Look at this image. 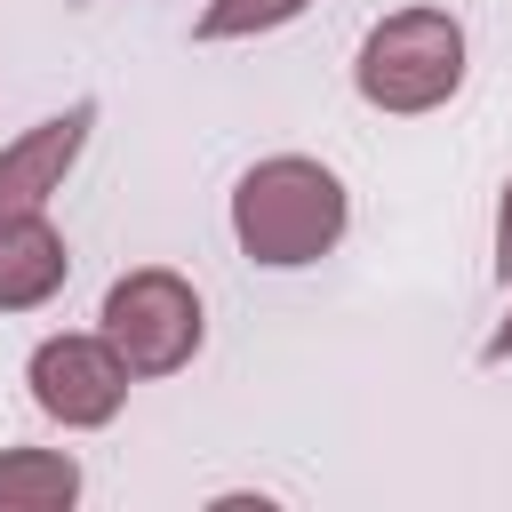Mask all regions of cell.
Instances as JSON below:
<instances>
[{"instance_id":"1","label":"cell","mask_w":512,"mask_h":512,"mask_svg":"<svg viewBox=\"0 0 512 512\" xmlns=\"http://www.w3.org/2000/svg\"><path fill=\"white\" fill-rule=\"evenodd\" d=\"M224 224H232V248L256 264V272H304L320 256L344 248L352 232V192L328 160L312 152H264L232 176V200H224Z\"/></svg>"},{"instance_id":"2","label":"cell","mask_w":512,"mask_h":512,"mask_svg":"<svg viewBox=\"0 0 512 512\" xmlns=\"http://www.w3.org/2000/svg\"><path fill=\"white\" fill-rule=\"evenodd\" d=\"M464 72H472V32L456 8H432V0L376 16L352 48V96L384 120H424L456 104Z\"/></svg>"},{"instance_id":"3","label":"cell","mask_w":512,"mask_h":512,"mask_svg":"<svg viewBox=\"0 0 512 512\" xmlns=\"http://www.w3.org/2000/svg\"><path fill=\"white\" fill-rule=\"evenodd\" d=\"M96 328H104V344L128 360L136 384H160V376H176V368L200 360V344H208V304H200V288H192L176 264H136V272H120V280L104 288Z\"/></svg>"},{"instance_id":"4","label":"cell","mask_w":512,"mask_h":512,"mask_svg":"<svg viewBox=\"0 0 512 512\" xmlns=\"http://www.w3.org/2000/svg\"><path fill=\"white\" fill-rule=\"evenodd\" d=\"M128 384H136V376H128V360L104 344V328H56V336H40L32 360H24L32 408H40L48 424H64V432H104V424H120Z\"/></svg>"},{"instance_id":"5","label":"cell","mask_w":512,"mask_h":512,"mask_svg":"<svg viewBox=\"0 0 512 512\" xmlns=\"http://www.w3.org/2000/svg\"><path fill=\"white\" fill-rule=\"evenodd\" d=\"M88 136H96V104H88V96L64 104V112H48V120H32L24 136H8V144H0V224L40 216V208L72 184Z\"/></svg>"},{"instance_id":"6","label":"cell","mask_w":512,"mask_h":512,"mask_svg":"<svg viewBox=\"0 0 512 512\" xmlns=\"http://www.w3.org/2000/svg\"><path fill=\"white\" fill-rule=\"evenodd\" d=\"M64 280H72V240L48 224V208L0 224V312H40L64 296Z\"/></svg>"},{"instance_id":"7","label":"cell","mask_w":512,"mask_h":512,"mask_svg":"<svg viewBox=\"0 0 512 512\" xmlns=\"http://www.w3.org/2000/svg\"><path fill=\"white\" fill-rule=\"evenodd\" d=\"M80 488L72 448H0V512H72Z\"/></svg>"},{"instance_id":"8","label":"cell","mask_w":512,"mask_h":512,"mask_svg":"<svg viewBox=\"0 0 512 512\" xmlns=\"http://www.w3.org/2000/svg\"><path fill=\"white\" fill-rule=\"evenodd\" d=\"M312 0H208L200 16H192V40L200 48H224V40H264V32H280V24H296Z\"/></svg>"},{"instance_id":"9","label":"cell","mask_w":512,"mask_h":512,"mask_svg":"<svg viewBox=\"0 0 512 512\" xmlns=\"http://www.w3.org/2000/svg\"><path fill=\"white\" fill-rule=\"evenodd\" d=\"M488 272L512 288V176L496 184V224H488Z\"/></svg>"},{"instance_id":"10","label":"cell","mask_w":512,"mask_h":512,"mask_svg":"<svg viewBox=\"0 0 512 512\" xmlns=\"http://www.w3.org/2000/svg\"><path fill=\"white\" fill-rule=\"evenodd\" d=\"M480 360H488V368H504V360H512V312H504V320L488 328V344H480Z\"/></svg>"},{"instance_id":"11","label":"cell","mask_w":512,"mask_h":512,"mask_svg":"<svg viewBox=\"0 0 512 512\" xmlns=\"http://www.w3.org/2000/svg\"><path fill=\"white\" fill-rule=\"evenodd\" d=\"M80 8H88V0H80Z\"/></svg>"}]
</instances>
